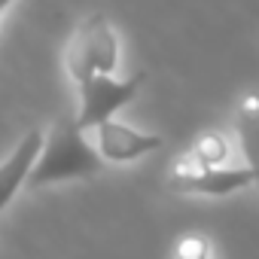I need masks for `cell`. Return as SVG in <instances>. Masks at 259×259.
I'll return each mask as SVG.
<instances>
[{"label": "cell", "mask_w": 259, "mask_h": 259, "mask_svg": "<svg viewBox=\"0 0 259 259\" xmlns=\"http://www.w3.org/2000/svg\"><path fill=\"white\" fill-rule=\"evenodd\" d=\"M101 168H104V159L89 144V138L76 125V119L73 116H61L43 135L40 153L34 159V168H31L25 186L28 189H43V186H52V183L89 180Z\"/></svg>", "instance_id": "obj_1"}, {"label": "cell", "mask_w": 259, "mask_h": 259, "mask_svg": "<svg viewBox=\"0 0 259 259\" xmlns=\"http://www.w3.org/2000/svg\"><path fill=\"white\" fill-rule=\"evenodd\" d=\"M119 64V37L104 13L89 16L70 37L64 52V67L73 82H82L92 73H113Z\"/></svg>", "instance_id": "obj_2"}, {"label": "cell", "mask_w": 259, "mask_h": 259, "mask_svg": "<svg viewBox=\"0 0 259 259\" xmlns=\"http://www.w3.org/2000/svg\"><path fill=\"white\" fill-rule=\"evenodd\" d=\"M147 82V73L138 70L135 76L116 79L113 73H92L85 76L79 85V110H76V125L82 128H95L104 119H113L125 104H132L135 95L141 92V85Z\"/></svg>", "instance_id": "obj_3"}, {"label": "cell", "mask_w": 259, "mask_h": 259, "mask_svg": "<svg viewBox=\"0 0 259 259\" xmlns=\"http://www.w3.org/2000/svg\"><path fill=\"white\" fill-rule=\"evenodd\" d=\"M98 132V156L104 162H116V165H125V162H135V159H144L147 153L159 150L165 141L162 135H153V132H138V128L125 125V122H116V119H104L95 125Z\"/></svg>", "instance_id": "obj_4"}, {"label": "cell", "mask_w": 259, "mask_h": 259, "mask_svg": "<svg viewBox=\"0 0 259 259\" xmlns=\"http://www.w3.org/2000/svg\"><path fill=\"white\" fill-rule=\"evenodd\" d=\"M250 183L253 174L247 168H226V165H198L171 174L174 192H198V195H232Z\"/></svg>", "instance_id": "obj_5"}, {"label": "cell", "mask_w": 259, "mask_h": 259, "mask_svg": "<svg viewBox=\"0 0 259 259\" xmlns=\"http://www.w3.org/2000/svg\"><path fill=\"white\" fill-rule=\"evenodd\" d=\"M40 144H43V132L40 128H31L16 144V150L0 162V213L7 210V204L16 198V192L25 186V180L34 168V159L40 153Z\"/></svg>", "instance_id": "obj_6"}, {"label": "cell", "mask_w": 259, "mask_h": 259, "mask_svg": "<svg viewBox=\"0 0 259 259\" xmlns=\"http://www.w3.org/2000/svg\"><path fill=\"white\" fill-rule=\"evenodd\" d=\"M235 132L244 153V168L253 174V183H259V98H247L235 113Z\"/></svg>", "instance_id": "obj_7"}, {"label": "cell", "mask_w": 259, "mask_h": 259, "mask_svg": "<svg viewBox=\"0 0 259 259\" xmlns=\"http://www.w3.org/2000/svg\"><path fill=\"white\" fill-rule=\"evenodd\" d=\"M177 259H207V247H204V241H201V238H189V241H183L180 250H177Z\"/></svg>", "instance_id": "obj_8"}, {"label": "cell", "mask_w": 259, "mask_h": 259, "mask_svg": "<svg viewBox=\"0 0 259 259\" xmlns=\"http://www.w3.org/2000/svg\"><path fill=\"white\" fill-rule=\"evenodd\" d=\"M10 4H13V0H0V16H4V10H7Z\"/></svg>", "instance_id": "obj_9"}]
</instances>
